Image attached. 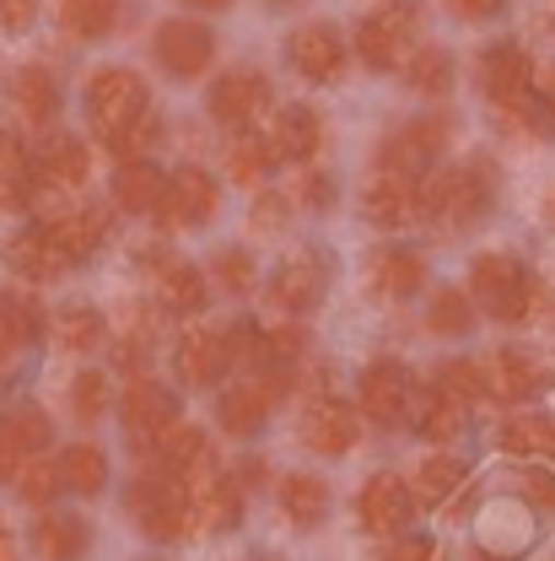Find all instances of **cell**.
<instances>
[{"label":"cell","mask_w":555,"mask_h":561,"mask_svg":"<svg viewBox=\"0 0 555 561\" xmlns=\"http://www.w3.org/2000/svg\"><path fill=\"white\" fill-rule=\"evenodd\" d=\"M280 216H286V201H280V195H265V201L254 206V227L270 232V227H280Z\"/></svg>","instance_id":"obj_54"},{"label":"cell","mask_w":555,"mask_h":561,"mask_svg":"<svg viewBox=\"0 0 555 561\" xmlns=\"http://www.w3.org/2000/svg\"><path fill=\"white\" fill-rule=\"evenodd\" d=\"M38 232L60 249V260H66V265H81V260H92V254H97V243H103V232H108V210L103 206L55 210Z\"/></svg>","instance_id":"obj_14"},{"label":"cell","mask_w":555,"mask_h":561,"mask_svg":"<svg viewBox=\"0 0 555 561\" xmlns=\"http://www.w3.org/2000/svg\"><path fill=\"white\" fill-rule=\"evenodd\" d=\"M356 437H361V421L350 411L346 400H313L308 405V416H302V443L313 448V454H324V459H340L356 448Z\"/></svg>","instance_id":"obj_18"},{"label":"cell","mask_w":555,"mask_h":561,"mask_svg":"<svg viewBox=\"0 0 555 561\" xmlns=\"http://www.w3.org/2000/svg\"><path fill=\"white\" fill-rule=\"evenodd\" d=\"M286 60L297 66V76L308 81H335L346 70V38L329 22H308L286 38Z\"/></svg>","instance_id":"obj_13"},{"label":"cell","mask_w":555,"mask_h":561,"mask_svg":"<svg viewBox=\"0 0 555 561\" xmlns=\"http://www.w3.org/2000/svg\"><path fill=\"white\" fill-rule=\"evenodd\" d=\"M464 459H453V454H431L426 465L416 470V496L420 502H448L453 491L464 486Z\"/></svg>","instance_id":"obj_43"},{"label":"cell","mask_w":555,"mask_h":561,"mask_svg":"<svg viewBox=\"0 0 555 561\" xmlns=\"http://www.w3.org/2000/svg\"><path fill=\"white\" fill-rule=\"evenodd\" d=\"M184 5H200V11H227L232 0H184Z\"/></svg>","instance_id":"obj_57"},{"label":"cell","mask_w":555,"mask_h":561,"mask_svg":"<svg viewBox=\"0 0 555 561\" xmlns=\"http://www.w3.org/2000/svg\"><path fill=\"white\" fill-rule=\"evenodd\" d=\"M108 341V324H103V313L97 308H86V302H76L60 313V346L76 351V356H92V351H103Z\"/></svg>","instance_id":"obj_41"},{"label":"cell","mask_w":555,"mask_h":561,"mask_svg":"<svg viewBox=\"0 0 555 561\" xmlns=\"http://www.w3.org/2000/svg\"><path fill=\"white\" fill-rule=\"evenodd\" d=\"M448 136H453V119H448V114H426V119L400 125L394 136L383 140V168H378V173H394V179H420V173H431V162L442 157Z\"/></svg>","instance_id":"obj_6"},{"label":"cell","mask_w":555,"mask_h":561,"mask_svg":"<svg viewBox=\"0 0 555 561\" xmlns=\"http://www.w3.org/2000/svg\"><path fill=\"white\" fill-rule=\"evenodd\" d=\"M173 367H178V378H184L189 389H210V383H221V378H227V367H232L221 330H189V335L178 341V351H173Z\"/></svg>","instance_id":"obj_21"},{"label":"cell","mask_w":555,"mask_h":561,"mask_svg":"<svg viewBox=\"0 0 555 561\" xmlns=\"http://www.w3.org/2000/svg\"><path fill=\"white\" fill-rule=\"evenodd\" d=\"M146 108H151L146 103V81H140L136 70H125V66L92 70V81H86V119L103 136V146H114Z\"/></svg>","instance_id":"obj_3"},{"label":"cell","mask_w":555,"mask_h":561,"mask_svg":"<svg viewBox=\"0 0 555 561\" xmlns=\"http://www.w3.org/2000/svg\"><path fill=\"white\" fill-rule=\"evenodd\" d=\"M551 210H555V201H551Z\"/></svg>","instance_id":"obj_62"},{"label":"cell","mask_w":555,"mask_h":561,"mask_svg":"<svg viewBox=\"0 0 555 561\" xmlns=\"http://www.w3.org/2000/svg\"><path fill=\"white\" fill-rule=\"evenodd\" d=\"M496 201V184H490V168L475 157L464 168H448V173H420L416 179V216L426 221H442L453 232H470L490 216Z\"/></svg>","instance_id":"obj_1"},{"label":"cell","mask_w":555,"mask_h":561,"mask_svg":"<svg viewBox=\"0 0 555 561\" xmlns=\"http://www.w3.org/2000/svg\"><path fill=\"white\" fill-rule=\"evenodd\" d=\"M481 92L490 98V108L534 98V60L518 44H490L481 55Z\"/></svg>","instance_id":"obj_11"},{"label":"cell","mask_w":555,"mask_h":561,"mask_svg":"<svg viewBox=\"0 0 555 561\" xmlns=\"http://www.w3.org/2000/svg\"><path fill=\"white\" fill-rule=\"evenodd\" d=\"M119 416H125L136 454H157V443L178 426V394H167L157 378H130V389L119 400Z\"/></svg>","instance_id":"obj_7"},{"label":"cell","mask_w":555,"mask_h":561,"mask_svg":"<svg viewBox=\"0 0 555 561\" xmlns=\"http://www.w3.org/2000/svg\"><path fill=\"white\" fill-rule=\"evenodd\" d=\"M157 459H162V476H173L178 486H195L206 470H216L210 437L200 426H173V432L157 443Z\"/></svg>","instance_id":"obj_22"},{"label":"cell","mask_w":555,"mask_h":561,"mask_svg":"<svg viewBox=\"0 0 555 561\" xmlns=\"http://www.w3.org/2000/svg\"><path fill=\"white\" fill-rule=\"evenodd\" d=\"M405 416H416L420 437L448 443V437H459V426H464V405L448 400V394L431 383V389H411V411H405Z\"/></svg>","instance_id":"obj_31"},{"label":"cell","mask_w":555,"mask_h":561,"mask_svg":"<svg viewBox=\"0 0 555 561\" xmlns=\"http://www.w3.org/2000/svg\"><path fill=\"white\" fill-rule=\"evenodd\" d=\"M0 561H11V535H5V524H0Z\"/></svg>","instance_id":"obj_58"},{"label":"cell","mask_w":555,"mask_h":561,"mask_svg":"<svg viewBox=\"0 0 555 561\" xmlns=\"http://www.w3.org/2000/svg\"><path fill=\"white\" fill-rule=\"evenodd\" d=\"M383 561H431V540H394Z\"/></svg>","instance_id":"obj_53"},{"label":"cell","mask_w":555,"mask_h":561,"mask_svg":"<svg viewBox=\"0 0 555 561\" xmlns=\"http://www.w3.org/2000/svg\"><path fill=\"white\" fill-rule=\"evenodd\" d=\"M416 22H420V0H389L372 16H361L356 22V55H361V66L400 70L405 55L416 49Z\"/></svg>","instance_id":"obj_4"},{"label":"cell","mask_w":555,"mask_h":561,"mask_svg":"<svg viewBox=\"0 0 555 561\" xmlns=\"http://www.w3.org/2000/svg\"><path fill=\"white\" fill-rule=\"evenodd\" d=\"M361 216L372 221V227H405V221H416V179H394V173H378V179H367V190H361Z\"/></svg>","instance_id":"obj_23"},{"label":"cell","mask_w":555,"mask_h":561,"mask_svg":"<svg viewBox=\"0 0 555 561\" xmlns=\"http://www.w3.org/2000/svg\"><path fill=\"white\" fill-rule=\"evenodd\" d=\"M5 265L16 271L22 280H55L66 276V260H60V249L38 232V227H27V232H16L11 243H5Z\"/></svg>","instance_id":"obj_30"},{"label":"cell","mask_w":555,"mask_h":561,"mask_svg":"<svg viewBox=\"0 0 555 561\" xmlns=\"http://www.w3.org/2000/svg\"><path fill=\"white\" fill-rule=\"evenodd\" d=\"M11 108H16V119H22L27 130L55 125V114H60V87H55V76L44 66L16 70V76H11Z\"/></svg>","instance_id":"obj_26"},{"label":"cell","mask_w":555,"mask_h":561,"mask_svg":"<svg viewBox=\"0 0 555 561\" xmlns=\"http://www.w3.org/2000/svg\"><path fill=\"white\" fill-rule=\"evenodd\" d=\"M55 465H60V486L76 491V496H97V491L108 486V459H103V448H92V443L66 448Z\"/></svg>","instance_id":"obj_34"},{"label":"cell","mask_w":555,"mask_h":561,"mask_svg":"<svg viewBox=\"0 0 555 561\" xmlns=\"http://www.w3.org/2000/svg\"><path fill=\"white\" fill-rule=\"evenodd\" d=\"M16 465H22V454L0 437V481H11V476H16Z\"/></svg>","instance_id":"obj_55"},{"label":"cell","mask_w":555,"mask_h":561,"mask_svg":"<svg viewBox=\"0 0 555 561\" xmlns=\"http://www.w3.org/2000/svg\"><path fill=\"white\" fill-rule=\"evenodd\" d=\"M276 168V151H270V140L248 136V130H238V136L227 140V173L238 179V184H265V173Z\"/></svg>","instance_id":"obj_39"},{"label":"cell","mask_w":555,"mask_h":561,"mask_svg":"<svg viewBox=\"0 0 555 561\" xmlns=\"http://www.w3.org/2000/svg\"><path fill=\"white\" fill-rule=\"evenodd\" d=\"M108 378L103 373H81L76 383H70V411L81 421H103V411H108Z\"/></svg>","instance_id":"obj_46"},{"label":"cell","mask_w":555,"mask_h":561,"mask_svg":"<svg viewBox=\"0 0 555 561\" xmlns=\"http://www.w3.org/2000/svg\"><path fill=\"white\" fill-rule=\"evenodd\" d=\"M270 405H276V394H270V383H259V378H243V383H232L227 394H221V405H216V421L232 432V437H254V432H265V421H270Z\"/></svg>","instance_id":"obj_24"},{"label":"cell","mask_w":555,"mask_h":561,"mask_svg":"<svg viewBox=\"0 0 555 561\" xmlns=\"http://www.w3.org/2000/svg\"><path fill=\"white\" fill-rule=\"evenodd\" d=\"M356 518L372 529V535H400L411 518H416V502H411V486L400 476H372L361 496H356Z\"/></svg>","instance_id":"obj_17"},{"label":"cell","mask_w":555,"mask_h":561,"mask_svg":"<svg viewBox=\"0 0 555 561\" xmlns=\"http://www.w3.org/2000/svg\"><path fill=\"white\" fill-rule=\"evenodd\" d=\"M437 389L459 405H475V400H486V373H481V362H442Z\"/></svg>","instance_id":"obj_45"},{"label":"cell","mask_w":555,"mask_h":561,"mask_svg":"<svg viewBox=\"0 0 555 561\" xmlns=\"http://www.w3.org/2000/svg\"><path fill=\"white\" fill-rule=\"evenodd\" d=\"M151 55H157V66L167 70V76L195 81V76L210 70V60H216V38H210V27H200L195 16H173V22L157 27Z\"/></svg>","instance_id":"obj_9"},{"label":"cell","mask_w":555,"mask_h":561,"mask_svg":"<svg viewBox=\"0 0 555 561\" xmlns=\"http://www.w3.org/2000/svg\"><path fill=\"white\" fill-rule=\"evenodd\" d=\"M130 518H136V529L146 540H162V546H173V540H184L195 529L189 524V491L178 486L173 476H162V470L136 476V486H130Z\"/></svg>","instance_id":"obj_5"},{"label":"cell","mask_w":555,"mask_h":561,"mask_svg":"<svg viewBox=\"0 0 555 561\" xmlns=\"http://www.w3.org/2000/svg\"><path fill=\"white\" fill-rule=\"evenodd\" d=\"M189 491V524H200L210 535H227V529H238L243 524V486L232 481V476H221V470H206Z\"/></svg>","instance_id":"obj_15"},{"label":"cell","mask_w":555,"mask_h":561,"mask_svg":"<svg viewBox=\"0 0 555 561\" xmlns=\"http://www.w3.org/2000/svg\"><path fill=\"white\" fill-rule=\"evenodd\" d=\"M545 454H555V421H551V437H545Z\"/></svg>","instance_id":"obj_60"},{"label":"cell","mask_w":555,"mask_h":561,"mask_svg":"<svg viewBox=\"0 0 555 561\" xmlns=\"http://www.w3.org/2000/svg\"><path fill=\"white\" fill-rule=\"evenodd\" d=\"M448 11L453 16H464V22H486L501 11V0H448Z\"/></svg>","instance_id":"obj_52"},{"label":"cell","mask_w":555,"mask_h":561,"mask_svg":"<svg viewBox=\"0 0 555 561\" xmlns=\"http://www.w3.org/2000/svg\"><path fill=\"white\" fill-rule=\"evenodd\" d=\"M210 276L221 291H232V297H243L248 286H254V260L243 254V249H221L216 260H210Z\"/></svg>","instance_id":"obj_47"},{"label":"cell","mask_w":555,"mask_h":561,"mask_svg":"<svg viewBox=\"0 0 555 561\" xmlns=\"http://www.w3.org/2000/svg\"><path fill=\"white\" fill-rule=\"evenodd\" d=\"M162 184H167V173H157V162H125L119 168V179H114V201H119V210H136V216H146V210H157V201H162Z\"/></svg>","instance_id":"obj_33"},{"label":"cell","mask_w":555,"mask_h":561,"mask_svg":"<svg viewBox=\"0 0 555 561\" xmlns=\"http://www.w3.org/2000/svg\"><path fill=\"white\" fill-rule=\"evenodd\" d=\"M5 356H11V341H5V330H0V362H5Z\"/></svg>","instance_id":"obj_59"},{"label":"cell","mask_w":555,"mask_h":561,"mask_svg":"<svg viewBox=\"0 0 555 561\" xmlns=\"http://www.w3.org/2000/svg\"><path fill=\"white\" fill-rule=\"evenodd\" d=\"M540 280L529 276V265H518L512 254H481L470 271V302H481L490 319L501 324H523L540 308Z\"/></svg>","instance_id":"obj_2"},{"label":"cell","mask_w":555,"mask_h":561,"mask_svg":"<svg viewBox=\"0 0 555 561\" xmlns=\"http://www.w3.org/2000/svg\"><path fill=\"white\" fill-rule=\"evenodd\" d=\"M157 140H162V119H157V114H151V108H146V114H140L136 125H130V130H125V136L114 140V146H108V151H114V157H125V162H140V157H146V151H151V146H157Z\"/></svg>","instance_id":"obj_48"},{"label":"cell","mask_w":555,"mask_h":561,"mask_svg":"<svg viewBox=\"0 0 555 561\" xmlns=\"http://www.w3.org/2000/svg\"><path fill=\"white\" fill-rule=\"evenodd\" d=\"M400 70H405L411 92H420V98H448V92H453V55H448V49H437V44L411 49Z\"/></svg>","instance_id":"obj_32"},{"label":"cell","mask_w":555,"mask_h":561,"mask_svg":"<svg viewBox=\"0 0 555 561\" xmlns=\"http://www.w3.org/2000/svg\"><path fill=\"white\" fill-rule=\"evenodd\" d=\"M11 486H16V496H22L27 507H49V502L66 491V486H60V465H49V459H38V454L16 465Z\"/></svg>","instance_id":"obj_42"},{"label":"cell","mask_w":555,"mask_h":561,"mask_svg":"<svg viewBox=\"0 0 555 561\" xmlns=\"http://www.w3.org/2000/svg\"><path fill=\"white\" fill-rule=\"evenodd\" d=\"M0 330L11 346H33V341H44L49 319H44L33 291H0Z\"/></svg>","instance_id":"obj_35"},{"label":"cell","mask_w":555,"mask_h":561,"mask_svg":"<svg viewBox=\"0 0 555 561\" xmlns=\"http://www.w3.org/2000/svg\"><path fill=\"white\" fill-rule=\"evenodd\" d=\"M545 437H551V421L545 416H512V421H501V426H496L501 454H518V459L545 454Z\"/></svg>","instance_id":"obj_44"},{"label":"cell","mask_w":555,"mask_h":561,"mask_svg":"<svg viewBox=\"0 0 555 561\" xmlns=\"http://www.w3.org/2000/svg\"><path fill=\"white\" fill-rule=\"evenodd\" d=\"M324 146V119L308 108V103H291L276 114V136H270V151L286 157V162H313Z\"/></svg>","instance_id":"obj_27"},{"label":"cell","mask_w":555,"mask_h":561,"mask_svg":"<svg viewBox=\"0 0 555 561\" xmlns=\"http://www.w3.org/2000/svg\"><path fill=\"white\" fill-rule=\"evenodd\" d=\"M265 103H270V81L259 70L238 66L227 76H216V87H210V119L227 125V130H248L265 114Z\"/></svg>","instance_id":"obj_10"},{"label":"cell","mask_w":555,"mask_h":561,"mask_svg":"<svg viewBox=\"0 0 555 561\" xmlns=\"http://www.w3.org/2000/svg\"><path fill=\"white\" fill-rule=\"evenodd\" d=\"M297 201H302L308 210H329L335 206V179H329V173H302Z\"/></svg>","instance_id":"obj_49"},{"label":"cell","mask_w":555,"mask_h":561,"mask_svg":"<svg viewBox=\"0 0 555 561\" xmlns=\"http://www.w3.org/2000/svg\"><path fill=\"white\" fill-rule=\"evenodd\" d=\"M523 496H529V507L555 513V476L551 470H523Z\"/></svg>","instance_id":"obj_50"},{"label":"cell","mask_w":555,"mask_h":561,"mask_svg":"<svg viewBox=\"0 0 555 561\" xmlns=\"http://www.w3.org/2000/svg\"><path fill=\"white\" fill-rule=\"evenodd\" d=\"M27 168H33V179L44 190H76L92 173V151H86V140H76V136H49L33 151Z\"/></svg>","instance_id":"obj_19"},{"label":"cell","mask_w":555,"mask_h":561,"mask_svg":"<svg viewBox=\"0 0 555 561\" xmlns=\"http://www.w3.org/2000/svg\"><path fill=\"white\" fill-rule=\"evenodd\" d=\"M157 302L167 313H178V319L200 313L206 308V276L195 265H184V260H162L157 265Z\"/></svg>","instance_id":"obj_29"},{"label":"cell","mask_w":555,"mask_h":561,"mask_svg":"<svg viewBox=\"0 0 555 561\" xmlns=\"http://www.w3.org/2000/svg\"><path fill=\"white\" fill-rule=\"evenodd\" d=\"M486 394H496V400H507V405H518V400H529L540 383H545V367H540V356L523 346H501L496 356H490L486 367Z\"/></svg>","instance_id":"obj_20"},{"label":"cell","mask_w":555,"mask_h":561,"mask_svg":"<svg viewBox=\"0 0 555 561\" xmlns=\"http://www.w3.org/2000/svg\"><path fill=\"white\" fill-rule=\"evenodd\" d=\"M540 103H545V114H551V125H555V70L545 76V98H540Z\"/></svg>","instance_id":"obj_56"},{"label":"cell","mask_w":555,"mask_h":561,"mask_svg":"<svg viewBox=\"0 0 555 561\" xmlns=\"http://www.w3.org/2000/svg\"><path fill=\"white\" fill-rule=\"evenodd\" d=\"M324 286H329V260L324 254H297L270 280V302H276L280 313H313L319 297H324Z\"/></svg>","instance_id":"obj_16"},{"label":"cell","mask_w":555,"mask_h":561,"mask_svg":"<svg viewBox=\"0 0 555 561\" xmlns=\"http://www.w3.org/2000/svg\"><path fill=\"white\" fill-rule=\"evenodd\" d=\"M426 324H431V335H470L475 330V302H470V291H459V286H442V291H431V308H426Z\"/></svg>","instance_id":"obj_38"},{"label":"cell","mask_w":555,"mask_h":561,"mask_svg":"<svg viewBox=\"0 0 555 561\" xmlns=\"http://www.w3.org/2000/svg\"><path fill=\"white\" fill-rule=\"evenodd\" d=\"M0 437H5L22 459H33V454L49 448L55 426H49V416H44L38 405H16V411H5V421H0Z\"/></svg>","instance_id":"obj_37"},{"label":"cell","mask_w":555,"mask_h":561,"mask_svg":"<svg viewBox=\"0 0 555 561\" xmlns=\"http://www.w3.org/2000/svg\"><path fill=\"white\" fill-rule=\"evenodd\" d=\"M324 507H329V486L319 481V476H286L280 481V513L291 518V524H319L324 518Z\"/></svg>","instance_id":"obj_36"},{"label":"cell","mask_w":555,"mask_h":561,"mask_svg":"<svg viewBox=\"0 0 555 561\" xmlns=\"http://www.w3.org/2000/svg\"><path fill=\"white\" fill-rule=\"evenodd\" d=\"M119 22V0H60V27L76 38H108Z\"/></svg>","instance_id":"obj_40"},{"label":"cell","mask_w":555,"mask_h":561,"mask_svg":"<svg viewBox=\"0 0 555 561\" xmlns=\"http://www.w3.org/2000/svg\"><path fill=\"white\" fill-rule=\"evenodd\" d=\"M475 561H496V557H475Z\"/></svg>","instance_id":"obj_61"},{"label":"cell","mask_w":555,"mask_h":561,"mask_svg":"<svg viewBox=\"0 0 555 561\" xmlns=\"http://www.w3.org/2000/svg\"><path fill=\"white\" fill-rule=\"evenodd\" d=\"M420 280H426V265H420L416 249H378L372 265H367V286H372L383 302H405V297H416Z\"/></svg>","instance_id":"obj_25"},{"label":"cell","mask_w":555,"mask_h":561,"mask_svg":"<svg viewBox=\"0 0 555 561\" xmlns=\"http://www.w3.org/2000/svg\"><path fill=\"white\" fill-rule=\"evenodd\" d=\"M38 16V0H0V27L5 33H27Z\"/></svg>","instance_id":"obj_51"},{"label":"cell","mask_w":555,"mask_h":561,"mask_svg":"<svg viewBox=\"0 0 555 561\" xmlns=\"http://www.w3.org/2000/svg\"><path fill=\"white\" fill-rule=\"evenodd\" d=\"M411 373L400 367V362H367L361 367V411L378 421V426H400L405 411H411Z\"/></svg>","instance_id":"obj_12"},{"label":"cell","mask_w":555,"mask_h":561,"mask_svg":"<svg viewBox=\"0 0 555 561\" xmlns=\"http://www.w3.org/2000/svg\"><path fill=\"white\" fill-rule=\"evenodd\" d=\"M86 546H92V529H86V518H76V513H44V518L33 524V551L44 561H81Z\"/></svg>","instance_id":"obj_28"},{"label":"cell","mask_w":555,"mask_h":561,"mask_svg":"<svg viewBox=\"0 0 555 561\" xmlns=\"http://www.w3.org/2000/svg\"><path fill=\"white\" fill-rule=\"evenodd\" d=\"M216 206H221V190H216V179L206 168H178V173H167L162 201H157L151 216L162 227H206L216 216Z\"/></svg>","instance_id":"obj_8"}]
</instances>
